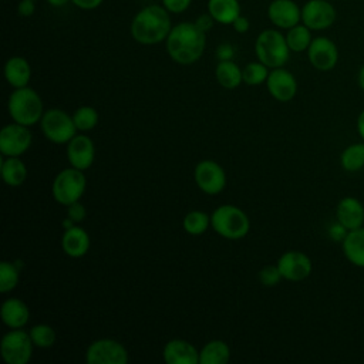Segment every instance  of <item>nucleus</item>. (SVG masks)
Listing matches in <instances>:
<instances>
[{
  "instance_id": "obj_24",
  "label": "nucleus",
  "mask_w": 364,
  "mask_h": 364,
  "mask_svg": "<svg viewBox=\"0 0 364 364\" xmlns=\"http://www.w3.org/2000/svg\"><path fill=\"white\" fill-rule=\"evenodd\" d=\"M240 11L239 0H208V13L219 24H232Z\"/></svg>"
},
{
  "instance_id": "obj_28",
  "label": "nucleus",
  "mask_w": 364,
  "mask_h": 364,
  "mask_svg": "<svg viewBox=\"0 0 364 364\" xmlns=\"http://www.w3.org/2000/svg\"><path fill=\"white\" fill-rule=\"evenodd\" d=\"M341 168L347 172H357L364 168V142H354L346 146L340 155Z\"/></svg>"
},
{
  "instance_id": "obj_43",
  "label": "nucleus",
  "mask_w": 364,
  "mask_h": 364,
  "mask_svg": "<svg viewBox=\"0 0 364 364\" xmlns=\"http://www.w3.org/2000/svg\"><path fill=\"white\" fill-rule=\"evenodd\" d=\"M104 0H71V3L81 10H95L102 4Z\"/></svg>"
},
{
  "instance_id": "obj_32",
  "label": "nucleus",
  "mask_w": 364,
  "mask_h": 364,
  "mask_svg": "<svg viewBox=\"0 0 364 364\" xmlns=\"http://www.w3.org/2000/svg\"><path fill=\"white\" fill-rule=\"evenodd\" d=\"M30 337L34 346L40 348H48L55 343L57 334L55 330L48 324H36L30 328Z\"/></svg>"
},
{
  "instance_id": "obj_10",
  "label": "nucleus",
  "mask_w": 364,
  "mask_h": 364,
  "mask_svg": "<svg viewBox=\"0 0 364 364\" xmlns=\"http://www.w3.org/2000/svg\"><path fill=\"white\" fill-rule=\"evenodd\" d=\"M337 18V11L328 0H307L301 6V23L311 31L330 28Z\"/></svg>"
},
{
  "instance_id": "obj_9",
  "label": "nucleus",
  "mask_w": 364,
  "mask_h": 364,
  "mask_svg": "<svg viewBox=\"0 0 364 364\" xmlns=\"http://www.w3.org/2000/svg\"><path fill=\"white\" fill-rule=\"evenodd\" d=\"M87 364H127L128 351L114 338H98L85 351Z\"/></svg>"
},
{
  "instance_id": "obj_45",
  "label": "nucleus",
  "mask_w": 364,
  "mask_h": 364,
  "mask_svg": "<svg viewBox=\"0 0 364 364\" xmlns=\"http://www.w3.org/2000/svg\"><path fill=\"white\" fill-rule=\"evenodd\" d=\"M47 3L53 7H64L65 4L71 3V0H47Z\"/></svg>"
},
{
  "instance_id": "obj_7",
  "label": "nucleus",
  "mask_w": 364,
  "mask_h": 364,
  "mask_svg": "<svg viewBox=\"0 0 364 364\" xmlns=\"http://www.w3.org/2000/svg\"><path fill=\"white\" fill-rule=\"evenodd\" d=\"M44 136L54 144H68L77 135L73 115L58 108L47 109L40 121Z\"/></svg>"
},
{
  "instance_id": "obj_20",
  "label": "nucleus",
  "mask_w": 364,
  "mask_h": 364,
  "mask_svg": "<svg viewBox=\"0 0 364 364\" xmlns=\"http://www.w3.org/2000/svg\"><path fill=\"white\" fill-rule=\"evenodd\" d=\"M0 314L3 323L9 328H23L30 318V310L27 304L17 297L6 299L1 304Z\"/></svg>"
},
{
  "instance_id": "obj_16",
  "label": "nucleus",
  "mask_w": 364,
  "mask_h": 364,
  "mask_svg": "<svg viewBox=\"0 0 364 364\" xmlns=\"http://www.w3.org/2000/svg\"><path fill=\"white\" fill-rule=\"evenodd\" d=\"M266 87L269 94L280 102H287L293 100L297 92L296 77L283 67L272 68L266 80Z\"/></svg>"
},
{
  "instance_id": "obj_21",
  "label": "nucleus",
  "mask_w": 364,
  "mask_h": 364,
  "mask_svg": "<svg viewBox=\"0 0 364 364\" xmlns=\"http://www.w3.org/2000/svg\"><path fill=\"white\" fill-rule=\"evenodd\" d=\"M90 245L91 240L88 233L77 225L65 229L61 237V247L64 253L70 257H82L88 252Z\"/></svg>"
},
{
  "instance_id": "obj_13",
  "label": "nucleus",
  "mask_w": 364,
  "mask_h": 364,
  "mask_svg": "<svg viewBox=\"0 0 364 364\" xmlns=\"http://www.w3.org/2000/svg\"><path fill=\"white\" fill-rule=\"evenodd\" d=\"M310 64L318 71H330L337 65L338 48L333 40L324 36L314 37L307 48Z\"/></svg>"
},
{
  "instance_id": "obj_42",
  "label": "nucleus",
  "mask_w": 364,
  "mask_h": 364,
  "mask_svg": "<svg viewBox=\"0 0 364 364\" xmlns=\"http://www.w3.org/2000/svg\"><path fill=\"white\" fill-rule=\"evenodd\" d=\"M347 232H348V230H347L341 223H338V222H336L334 225H331V228L328 229L330 237H331L333 240H338V242H343V239L346 237Z\"/></svg>"
},
{
  "instance_id": "obj_2",
  "label": "nucleus",
  "mask_w": 364,
  "mask_h": 364,
  "mask_svg": "<svg viewBox=\"0 0 364 364\" xmlns=\"http://www.w3.org/2000/svg\"><path fill=\"white\" fill-rule=\"evenodd\" d=\"M171 28V13L162 4H148L132 17L129 33L136 43L154 46L165 41Z\"/></svg>"
},
{
  "instance_id": "obj_39",
  "label": "nucleus",
  "mask_w": 364,
  "mask_h": 364,
  "mask_svg": "<svg viewBox=\"0 0 364 364\" xmlns=\"http://www.w3.org/2000/svg\"><path fill=\"white\" fill-rule=\"evenodd\" d=\"M203 33H208L212 27H213V23H216L213 20V17L209 14V13H203V14H199L195 21H193Z\"/></svg>"
},
{
  "instance_id": "obj_34",
  "label": "nucleus",
  "mask_w": 364,
  "mask_h": 364,
  "mask_svg": "<svg viewBox=\"0 0 364 364\" xmlns=\"http://www.w3.org/2000/svg\"><path fill=\"white\" fill-rule=\"evenodd\" d=\"M18 269L16 267L14 263L3 260L0 263V291L7 293L16 289L18 284Z\"/></svg>"
},
{
  "instance_id": "obj_25",
  "label": "nucleus",
  "mask_w": 364,
  "mask_h": 364,
  "mask_svg": "<svg viewBox=\"0 0 364 364\" xmlns=\"http://www.w3.org/2000/svg\"><path fill=\"white\" fill-rule=\"evenodd\" d=\"M215 75L218 82L228 90H233L243 82L242 68L233 60L219 61L215 68Z\"/></svg>"
},
{
  "instance_id": "obj_23",
  "label": "nucleus",
  "mask_w": 364,
  "mask_h": 364,
  "mask_svg": "<svg viewBox=\"0 0 364 364\" xmlns=\"http://www.w3.org/2000/svg\"><path fill=\"white\" fill-rule=\"evenodd\" d=\"M341 247L346 259L351 264L364 269V226L348 230L341 242Z\"/></svg>"
},
{
  "instance_id": "obj_31",
  "label": "nucleus",
  "mask_w": 364,
  "mask_h": 364,
  "mask_svg": "<svg viewBox=\"0 0 364 364\" xmlns=\"http://www.w3.org/2000/svg\"><path fill=\"white\" fill-rule=\"evenodd\" d=\"M267 68L269 67L264 65L263 63H260L259 60L246 64L242 68L243 82L247 85H260L262 82H266L269 73H270Z\"/></svg>"
},
{
  "instance_id": "obj_22",
  "label": "nucleus",
  "mask_w": 364,
  "mask_h": 364,
  "mask_svg": "<svg viewBox=\"0 0 364 364\" xmlns=\"http://www.w3.org/2000/svg\"><path fill=\"white\" fill-rule=\"evenodd\" d=\"M4 78L13 88L27 87L31 78V67L21 55L10 57L4 64Z\"/></svg>"
},
{
  "instance_id": "obj_33",
  "label": "nucleus",
  "mask_w": 364,
  "mask_h": 364,
  "mask_svg": "<svg viewBox=\"0 0 364 364\" xmlns=\"http://www.w3.org/2000/svg\"><path fill=\"white\" fill-rule=\"evenodd\" d=\"M73 119L78 131H90L98 124V112L95 108L84 105L75 109V112L73 114Z\"/></svg>"
},
{
  "instance_id": "obj_44",
  "label": "nucleus",
  "mask_w": 364,
  "mask_h": 364,
  "mask_svg": "<svg viewBox=\"0 0 364 364\" xmlns=\"http://www.w3.org/2000/svg\"><path fill=\"white\" fill-rule=\"evenodd\" d=\"M357 132L364 141V109L358 114V118H357Z\"/></svg>"
},
{
  "instance_id": "obj_38",
  "label": "nucleus",
  "mask_w": 364,
  "mask_h": 364,
  "mask_svg": "<svg viewBox=\"0 0 364 364\" xmlns=\"http://www.w3.org/2000/svg\"><path fill=\"white\" fill-rule=\"evenodd\" d=\"M36 0H20L17 4V13L20 17H31L36 11Z\"/></svg>"
},
{
  "instance_id": "obj_37",
  "label": "nucleus",
  "mask_w": 364,
  "mask_h": 364,
  "mask_svg": "<svg viewBox=\"0 0 364 364\" xmlns=\"http://www.w3.org/2000/svg\"><path fill=\"white\" fill-rule=\"evenodd\" d=\"M67 216H70L75 223L82 222L87 216V209L80 202H74L67 206Z\"/></svg>"
},
{
  "instance_id": "obj_14",
  "label": "nucleus",
  "mask_w": 364,
  "mask_h": 364,
  "mask_svg": "<svg viewBox=\"0 0 364 364\" xmlns=\"http://www.w3.org/2000/svg\"><path fill=\"white\" fill-rule=\"evenodd\" d=\"M277 267L283 279L290 282H300L310 276L313 263L306 253L300 250H287L279 257Z\"/></svg>"
},
{
  "instance_id": "obj_41",
  "label": "nucleus",
  "mask_w": 364,
  "mask_h": 364,
  "mask_svg": "<svg viewBox=\"0 0 364 364\" xmlns=\"http://www.w3.org/2000/svg\"><path fill=\"white\" fill-rule=\"evenodd\" d=\"M232 27H233V30L236 31V33H239V34H245V33H247V30L250 28V21H249V18L247 17H245V16H237L236 18H235V21L230 24Z\"/></svg>"
},
{
  "instance_id": "obj_1",
  "label": "nucleus",
  "mask_w": 364,
  "mask_h": 364,
  "mask_svg": "<svg viewBox=\"0 0 364 364\" xmlns=\"http://www.w3.org/2000/svg\"><path fill=\"white\" fill-rule=\"evenodd\" d=\"M165 47L168 55L178 64L189 65L196 63L206 47V33L193 21H182L172 26Z\"/></svg>"
},
{
  "instance_id": "obj_11",
  "label": "nucleus",
  "mask_w": 364,
  "mask_h": 364,
  "mask_svg": "<svg viewBox=\"0 0 364 364\" xmlns=\"http://www.w3.org/2000/svg\"><path fill=\"white\" fill-rule=\"evenodd\" d=\"M33 136L28 127L13 122L0 131V152L3 156H20L31 146Z\"/></svg>"
},
{
  "instance_id": "obj_29",
  "label": "nucleus",
  "mask_w": 364,
  "mask_h": 364,
  "mask_svg": "<svg viewBox=\"0 0 364 364\" xmlns=\"http://www.w3.org/2000/svg\"><path fill=\"white\" fill-rule=\"evenodd\" d=\"M284 36H286V41H287L290 51H294V53L307 51V48L313 40L311 30L307 26H304L303 23H299V24L293 26L291 28H289Z\"/></svg>"
},
{
  "instance_id": "obj_18",
  "label": "nucleus",
  "mask_w": 364,
  "mask_h": 364,
  "mask_svg": "<svg viewBox=\"0 0 364 364\" xmlns=\"http://www.w3.org/2000/svg\"><path fill=\"white\" fill-rule=\"evenodd\" d=\"M336 219L347 230H354L364 226V205L354 196L340 199L336 206Z\"/></svg>"
},
{
  "instance_id": "obj_5",
  "label": "nucleus",
  "mask_w": 364,
  "mask_h": 364,
  "mask_svg": "<svg viewBox=\"0 0 364 364\" xmlns=\"http://www.w3.org/2000/svg\"><path fill=\"white\" fill-rule=\"evenodd\" d=\"M210 226L222 237L236 240L249 233L250 220L247 215L235 205H222L210 215Z\"/></svg>"
},
{
  "instance_id": "obj_46",
  "label": "nucleus",
  "mask_w": 364,
  "mask_h": 364,
  "mask_svg": "<svg viewBox=\"0 0 364 364\" xmlns=\"http://www.w3.org/2000/svg\"><path fill=\"white\" fill-rule=\"evenodd\" d=\"M358 85H360V88L364 91V64L361 65V68H360V71H358Z\"/></svg>"
},
{
  "instance_id": "obj_3",
  "label": "nucleus",
  "mask_w": 364,
  "mask_h": 364,
  "mask_svg": "<svg viewBox=\"0 0 364 364\" xmlns=\"http://www.w3.org/2000/svg\"><path fill=\"white\" fill-rule=\"evenodd\" d=\"M7 111L14 122L26 127L40 122L44 114L40 95L30 87L14 88L7 101Z\"/></svg>"
},
{
  "instance_id": "obj_40",
  "label": "nucleus",
  "mask_w": 364,
  "mask_h": 364,
  "mask_svg": "<svg viewBox=\"0 0 364 364\" xmlns=\"http://www.w3.org/2000/svg\"><path fill=\"white\" fill-rule=\"evenodd\" d=\"M235 55V48L232 47V44L229 43H222L218 46L216 48V57L219 58V61H225V60H232Z\"/></svg>"
},
{
  "instance_id": "obj_15",
  "label": "nucleus",
  "mask_w": 364,
  "mask_h": 364,
  "mask_svg": "<svg viewBox=\"0 0 364 364\" xmlns=\"http://www.w3.org/2000/svg\"><path fill=\"white\" fill-rule=\"evenodd\" d=\"M266 13L269 21L277 28L289 30L301 23V7L294 0H272Z\"/></svg>"
},
{
  "instance_id": "obj_30",
  "label": "nucleus",
  "mask_w": 364,
  "mask_h": 364,
  "mask_svg": "<svg viewBox=\"0 0 364 364\" xmlns=\"http://www.w3.org/2000/svg\"><path fill=\"white\" fill-rule=\"evenodd\" d=\"M209 225H210V216L202 210H191L185 215L182 220V226L185 232L193 236L205 233Z\"/></svg>"
},
{
  "instance_id": "obj_36",
  "label": "nucleus",
  "mask_w": 364,
  "mask_h": 364,
  "mask_svg": "<svg viewBox=\"0 0 364 364\" xmlns=\"http://www.w3.org/2000/svg\"><path fill=\"white\" fill-rule=\"evenodd\" d=\"M192 0H161V4L171 13V14H179L189 9Z\"/></svg>"
},
{
  "instance_id": "obj_19",
  "label": "nucleus",
  "mask_w": 364,
  "mask_h": 364,
  "mask_svg": "<svg viewBox=\"0 0 364 364\" xmlns=\"http://www.w3.org/2000/svg\"><path fill=\"white\" fill-rule=\"evenodd\" d=\"M166 364H199V351L182 338L169 340L162 351Z\"/></svg>"
},
{
  "instance_id": "obj_4",
  "label": "nucleus",
  "mask_w": 364,
  "mask_h": 364,
  "mask_svg": "<svg viewBox=\"0 0 364 364\" xmlns=\"http://www.w3.org/2000/svg\"><path fill=\"white\" fill-rule=\"evenodd\" d=\"M255 53L257 60L269 68L283 67L290 57L286 36L277 28H266L259 33L255 41Z\"/></svg>"
},
{
  "instance_id": "obj_17",
  "label": "nucleus",
  "mask_w": 364,
  "mask_h": 364,
  "mask_svg": "<svg viewBox=\"0 0 364 364\" xmlns=\"http://www.w3.org/2000/svg\"><path fill=\"white\" fill-rule=\"evenodd\" d=\"M95 156V146L90 136L75 135L67 145V158L71 166L85 171L88 169Z\"/></svg>"
},
{
  "instance_id": "obj_26",
  "label": "nucleus",
  "mask_w": 364,
  "mask_h": 364,
  "mask_svg": "<svg viewBox=\"0 0 364 364\" xmlns=\"http://www.w3.org/2000/svg\"><path fill=\"white\" fill-rule=\"evenodd\" d=\"M1 176L6 185L20 186L27 178V166L18 156H6L1 162Z\"/></svg>"
},
{
  "instance_id": "obj_27",
  "label": "nucleus",
  "mask_w": 364,
  "mask_h": 364,
  "mask_svg": "<svg viewBox=\"0 0 364 364\" xmlns=\"http://www.w3.org/2000/svg\"><path fill=\"white\" fill-rule=\"evenodd\" d=\"M230 358V348L222 340H210L199 351V364H225Z\"/></svg>"
},
{
  "instance_id": "obj_6",
  "label": "nucleus",
  "mask_w": 364,
  "mask_h": 364,
  "mask_svg": "<svg viewBox=\"0 0 364 364\" xmlns=\"http://www.w3.org/2000/svg\"><path fill=\"white\" fill-rule=\"evenodd\" d=\"M87 186L85 175L81 169L74 166L60 171L51 185V193L55 202L60 205L68 206L74 202H78L84 195Z\"/></svg>"
},
{
  "instance_id": "obj_8",
  "label": "nucleus",
  "mask_w": 364,
  "mask_h": 364,
  "mask_svg": "<svg viewBox=\"0 0 364 364\" xmlns=\"http://www.w3.org/2000/svg\"><path fill=\"white\" fill-rule=\"evenodd\" d=\"M33 346L30 333L11 328L0 341V353L7 364H27L33 355Z\"/></svg>"
},
{
  "instance_id": "obj_12",
  "label": "nucleus",
  "mask_w": 364,
  "mask_h": 364,
  "mask_svg": "<svg viewBox=\"0 0 364 364\" xmlns=\"http://www.w3.org/2000/svg\"><path fill=\"white\" fill-rule=\"evenodd\" d=\"M193 178L198 188L208 195H216L226 186V173L223 168L210 159H203L196 165Z\"/></svg>"
},
{
  "instance_id": "obj_35",
  "label": "nucleus",
  "mask_w": 364,
  "mask_h": 364,
  "mask_svg": "<svg viewBox=\"0 0 364 364\" xmlns=\"http://www.w3.org/2000/svg\"><path fill=\"white\" fill-rule=\"evenodd\" d=\"M283 279L277 264L273 266V264H267L264 267H262V270L259 272V280L263 286L266 287H273L276 284H279V282Z\"/></svg>"
}]
</instances>
